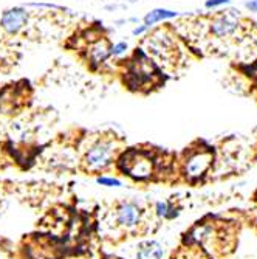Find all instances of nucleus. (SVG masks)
<instances>
[{
  "mask_svg": "<svg viewBox=\"0 0 257 259\" xmlns=\"http://www.w3.org/2000/svg\"><path fill=\"white\" fill-rule=\"evenodd\" d=\"M121 152L123 149L116 137H96L82 151L81 168L90 174H101L116 165Z\"/></svg>",
  "mask_w": 257,
  "mask_h": 259,
  "instance_id": "1",
  "label": "nucleus"
},
{
  "mask_svg": "<svg viewBox=\"0 0 257 259\" xmlns=\"http://www.w3.org/2000/svg\"><path fill=\"white\" fill-rule=\"evenodd\" d=\"M116 165L124 175L130 177L135 182H148L157 171V162L150 152H146L138 148L123 151L116 160Z\"/></svg>",
  "mask_w": 257,
  "mask_h": 259,
  "instance_id": "2",
  "label": "nucleus"
},
{
  "mask_svg": "<svg viewBox=\"0 0 257 259\" xmlns=\"http://www.w3.org/2000/svg\"><path fill=\"white\" fill-rule=\"evenodd\" d=\"M146 210L136 200H121L115 205L112 213L113 230L121 235H136L144 225Z\"/></svg>",
  "mask_w": 257,
  "mask_h": 259,
  "instance_id": "3",
  "label": "nucleus"
},
{
  "mask_svg": "<svg viewBox=\"0 0 257 259\" xmlns=\"http://www.w3.org/2000/svg\"><path fill=\"white\" fill-rule=\"evenodd\" d=\"M153 59L143 48H136L130 61V65L127 68V86L133 90L149 86L152 79L157 76Z\"/></svg>",
  "mask_w": 257,
  "mask_h": 259,
  "instance_id": "4",
  "label": "nucleus"
},
{
  "mask_svg": "<svg viewBox=\"0 0 257 259\" xmlns=\"http://www.w3.org/2000/svg\"><path fill=\"white\" fill-rule=\"evenodd\" d=\"M175 38L169 30H155L146 39V53L155 61L171 62L175 58Z\"/></svg>",
  "mask_w": 257,
  "mask_h": 259,
  "instance_id": "5",
  "label": "nucleus"
},
{
  "mask_svg": "<svg viewBox=\"0 0 257 259\" xmlns=\"http://www.w3.org/2000/svg\"><path fill=\"white\" fill-rule=\"evenodd\" d=\"M214 155L208 149H195L183 160V174L189 180H198L213 166Z\"/></svg>",
  "mask_w": 257,
  "mask_h": 259,
  "instance_id": "6",
  "label": "nucleus"
},
{
  "mask_svg": "<svg viewBox=\"0 0 257 259\" xmlns=\"http://www.w3.org/2000/svg\"><path fill=\"white\" fill-rule=\"evenodd\" d=\"M238 28H240V14L236 10H228L225 13L215 14L209 23V31L217 39L233 38Z\"/></svg>",
  "mask_w": 257,
  "mask_h": 259,
  "instance_id": "7",
  "label": "nucleus"
},
{
  "mask_svg": "<svg viewBox=\"0 0 257 259\" xmlns=\"http://www.w3.org/2000/svg\"><path fill=\"white\" fill-rule=\"evenodd\" d=\"M30 21V11L25 6H11L6 8L0 14V26L2 30L11 36L19 34Z\"/></svg>",
  "mask_w": 257,
  "mask_h": 259,
  "instance_id": "8",
  "label": "nucleus"
},
{
  "mask_svg": "<svg viewBox=\"0 0 257 259\" xmlns=\"http://www.w3.org/2000/svg\"><path fill=\"white\" fill-rule=\"evenodd\" d=\"M110 45L112 43L106 36H96L95 39L88 42V45L86 47V59L90 67L98 68L112 58L110 56Z\"/></svg>",
  "mask_w": 257,
  "mask_h": 259,
  "instance_id": "9",
  "label": "nucleus"
},
{
  "mask_svg": "<svg viewBox=\"0 0 257 259\" xmlns=\"http://www.w3.org/2000/svg\"><path fill=\"white\" fill-rule=\"evenodd\" d=\"M130 259H166V248L157 239H141L132 247Z\"/></svg>",
  "mask_w": 257,
  "mask_h": 259,
  "instance_id": "10",
  "label": "nucleus"
},
{
  "mask_svg": "<svg viewBox=\"0 0 257 259\" xmlns=\"http://www.w3.org/2000/svg\"><path fill=\"white\" fill-rule=\"evenodd\" d=\"M180 16L178 11H173V10H168V8H153V10L148 11L143 17V23L148 25L149 28L152 26L158 25L161 22H166V21H172V19H177Z\"/></svg>",
  "mask_w": 257,
  "mask_h": 259,
  "instance_id": "11",
  "label": "nucleus"
},
{
  "mask_svg": "<svg viewBox=\"0 0 257 259\" xmlns=\"http://www.w3.org/2000/svg\"><path fill=\"white\" fill-rule=\"evenodd\" d=\"M155 214L161 219H173L177 216V210L169 200H158L155 203Z\"/></svg>",
  "mask_w": 257,
  "mask_h": 259,
  "instance_id": "12",
  "label": "nucleus"
},
{
  "mask_svg": "<svg viewBox=\"0 0 257 259\" xmlns=\"http://www.w3.org/2000/svg\"><path fill=\"white\" fill-rule=\"evenodd\" d=\"M128 50H130V47H128V43L126 41L115 42L110 45V56L115 59H121L128 55Z\"/></svg>",
  "mask_w": 257,
  "mask_h": 259,
  "instance_id": "13",
  "label": "nucleus"
},
{
  "mask_svg": "<svg viewBox=\"0 0 257 259\" xmlns=\"http://www.w3.org/2000/svg\"><path fill=\"white\" fill-rule=\"evenodd\" d=\"M96 183L101 186H106V188H119L123 185V182L119 180L115 175H98L96 177Z\"/></svg>",
  "mask_w": 257,
  "mask_h": 259,
  "instance_id": "14",
  "label": "nucleus"
},
{
  "mask_svg": "<svg viewBox=\"0 0 257 259\" xmlns=\"http://www.w3.org/2000/svg\"><path fill=\"white\" fill-rule=\"evenodd\" d=\"M231 3V0H206L205 2V8L206 10H215V8L225 6Z\"/></svg>",
  "mask_w": 257,
  "mask_h": 259,
  "instance_id": "15",
  "label": "nucleus"
},
{
  "mask_svg": "<svg viewBox=\"0 0 257 259\" xmlns=\"http://www.w3.org/2000/svg\"><path fill=\"white\" fill-rule=\"evenodd\" d=\"M149 31H150L149 26H148V25H144V23H141V25H136V26H135V28L132 30V34L135 36V38H136V36H138V38H140V36L148 34Z\"/></svg>",
  "mask_w": 257,
  "mask_h": 259,
  "instance_id": "16",
  "label": "nucleus"
},
{
  "mask_svg": "<svg viewBox=\"0 0 257 259\" xmlns=\"http://www.w3.org/2000/svg\"><path fill=\"white\" fill-rule=\"evenodd\" d=\"M0 259H11L10 250H8L2 242H0Z\"/></svg>",
  "mask_w": 257,
  "mask_h": 259,
  "instance_id": "17",
  "label": "nucleus"
},
{
  "mask_svg": "<svg viewBox=\"0 0 257 259\" xmlns=\"http://www.w3.org/2000/svg\"><path fill=\"white\" fill-rule=\"evenodd\" d=\"M245 6H246V10H250L251 13H257V0H248Z\"/></svg>",
  "mask_w": 257,
  "mask_h": 259,
  "instance_id": "18",
  "label": "nucleus"
},
{
  "mask_svg": "<svg viewBox=\"0 0 257 259\" xmlns=\"http://www.w3.org/2000/svg\"><path fill=\"white\" fill-rule=\"evenodd\" d=\"M2 203H3V193L0 190V208H2Z\"/></svg>",
  "mask_w": 257,
  "mask_h": 259,
  "instance_id": "19",
  "label": "nucleus"
}]
</instances>
